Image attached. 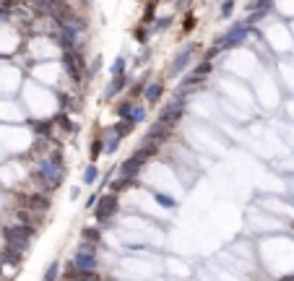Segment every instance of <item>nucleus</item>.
<instances>
[{
    "mask_svg": "<svg viewBox=\"0 0 294 281\" xmlns=\"http://www.w3.org/2000/svg\"><path fill=\"white\" fill-rule=\"evenodd\" d=\"M68 195H70V200H78V198H81V188H78V185H73Z\"/></svg>",
    "mask_w": 294,
    "mask_h": 281,
    "instance_id": "29",
    "label": "nucleus"
},
{
    "mask_svg": "<svg viewBox=\"0 0 294 281\" xmlns=\"http://www.w3.org/2000/svg\"><path fill=\"white\" fill-rule=\"evenodd\" d=\"M172 136H175V128L159 123V120H151L149 128H146V133H143V138H146V141H154V143H159V146H164V143L170 141Z\"/></svg>",
    "mask_w": 294,
    "mask_h": 281,
    "instance_id": "7",
    "label": "nucleus"
},
{
    "mask_svg": "<svg viewBox=\"0 0 294 281\" xmlns=\"http://www.w3.org/2000/svg\"><path fill=\"white\" fill-rule=\"evenodd\" d=\"M60 271H63V263H60V260H52V263L47 266V271L42 273V281H58V278H60Z\"/></svg>",
    "mask_w": 294,
    "mask_h": 281,
    "instance_id": "22",
    "label": "nucleus"
},
{
    "mask_svg": "<svg viewBox=\"0 0 294 281\" xmlns=\"http://www.w3.org/2000/svg\"><path fill=\"white\" fill-rule=\"evenodd\" d=\"M151 55H154V50H151L149 45H143V47H141V52L136 55V60H133V63H136V65H146V63L151 60Z\"/></svg>",
    "mask_w": 294,
    "mask_h": 281,
    "instance_id": "24",
    "label": "nucleus"
},
{
    "mask_svg": "<svg viewBox=\"0 0 294 281\" xmlns=\"http://www.w3.org/2000/svg\"><path fill=\"white\" fill-rule=\"evenodd\" d=\"M0 276H3V260H0Z\"/></svg>",
    "mask_w": 294,
    "mask_h": 281,
    "instance_id": "31",
    "label": "nucleus"
},
{
    "mask_svg": "<svg viewBox=\"0 0 294 281\" xmlns=\"http://www.w3.org/2000/svg\"><path fill=\"white\" fill-rule=\"evenodd\" d=\"M143 185H141V177H112V182L107 185V190L109 193H131V190H141Z\"/></svg>",
    "mask_w": 294,
    "mask_h": 281,
    "instance_id": "10",
    "label": "nucleus"
},
{
    "mask_svg": "<svg viewBox=\"0 0 294 281\" xmlns=\"http://www.w3.org/2000/svg\"><path fill=\"white\" fill-rule=\"evenodd\" d=\"M232 13H234V0H224L222 11H219V18H232Z\"/></svg>",
    "mask_w": 294,
    "mask_h": 281,
    "instance_id": "27",
    "label": "nucleus"
},
{
    "mask_svg": "<svg viewBox=\"0 0 294 281\" xmlns=\"http://www.w3.org/2000/svg\"><path fill=\"white\" fill-rule=\"evenodd\" d=\"M68 263L73 268H81V271H99V255L89 253V250H81V248H76V253Z\"/></svg>",
    "mask_w": 294,
    "mask_h": 281,
    "instance_id": "8",
    "label": "nucleus"
},
{
    "mask_svg": "<svg viewBox=\"0 0 294 281\" xmlns=\"http://www.w3.org/2000/svg\"><path fill=\"white\" fill-rule=\"evenodd\" d=\"M149 81H151V73H143V76L133 78V81H131V86H128V91H125V97H128V99H136V102H138Z\"/></svg>",
    "mask_w": 294,
    "mask_h": 281,
    "instance_id": "13",
    "label": "nucleus"
},
{
    "mask_svg": "<svg viewBox=\"0 0 294 281\" xmlns=\"http://www.w3.org/2000/svg\"><path fill=\"white\" fill-rule=\"evenodd\" d=\"M102 133H104V156H115L120 151V146H122V138H117L109 128L102 130Z\"/></svg>",
    "mask_w": 294,
    "mask_h": 281,
    "instance_id": "19",
    "label": "nucleus"
},
{
    "mask_svg": "<svg viewBox=\"0 0 294 281\" xmlns=\"http://www.w3.org/2000/svg\"><path fill=\"white\" fill-rule=\"evenodd\" d=\"M107 73H109V76H122V73H128V58H125V55H117V58L112 60V65L107 68Z\"/></svg>",
    "mask_w": 294,
    "mask_h": 281,
    "instance_id": "21",
    "label": "nucleus"
},
{
    "mask_svg": "<svg viewBox=\"0 0 294 281\" xmlns=\"http://www.w3.org/2000/svg\"><path fill=\"white\" fill-rule=\"evenodd\" d=\"M195 24H198V18H195L193 13H188V16H185V21H182V29H185V31H193V29H195Z\"/></svg>",
    "mask_w": 294,
    "mask_h": 281,
    "instance_id": "28",
    "label": "nucleus"
},
{
    "mask_svg": "<svg viewBox=\"0 0 294 281\" xmlns=\"http://www.w3.org/2000/svg\"><path fill=\"white\" fill-rule=\"evenodd\" d=\"M99 175H102L99 164H94V162H86V167L81 170V185H83V188H94V185L99 182Z\"/></svg>",
    "mask_w": 294,
    "mask_h": 281,
    "instance_id": "12",
    "label": "nucleus"
},
{
    "mask_svg": "<svg viewBox=\"0 0 294 281\" xmlns=\"http://www.w3.org/2000/svg\"><path fill=\"white\" fill-rule=\"evenodd\" d=\"M97 200H99V193H97V190H91V193H89L86 198H83V209H86V211H94Z\"/></svg>",
    "mask_w": 294,
    "mask_h": 281,
    "instance_id": "26",
    "label": "nucleus"
},
{
    "mask_svg": "<svg viewBox=\"0 0 294 281\" xmlns=\"http://www.w3.org/2000/svg\"><path fill=\"white\" fill-rule=\"evenodd\" d=\"M219 55H222V50H219L216 45H211V47H206V50L200 52V58H198V60H211V63H214Z\"/></svg>",
    "mask_w": 294,
    "mask_h": 281,
    "instance_id": "25",
    "label": "nucleus"
},
{
    "mask_svg": "<svg viewBox=\"0 0 294 281\" xmlns=\"http://www.w3.org/2000/svg\"><path fill=\"white\" fill-rule=\"evenodd\" d=\"M128 120H131L133 125H143V123H149V107L141 104V102H136V107H133V112H131Z\"/></svg>",
    "mask_w": 294,
    "mask_h": 281,
    "instance_id": "20",
    "label": "nucleus"
},
{
    "mask_svg": "<svg viewBox=\"0 0 294 281\" xmlns=\"http://www.w3.org/2000/svg\"><path fill=\"white\" fill-rule=\"evenodd\" d=\"M104 156V133H97L91 141H89V162H99Z\"/></svg>",
    "mask_w": 294,
    "mask_h": 281,
    "instance_id": "17",
    "label": "nucleus"
},
{
    "mask_svg": "<svg viewBox=\"0 0 294 281\" xmlns=\"http://www.w3.org/2000/svg\"><path fill=\"white\" fill-rule=\"evenodd\" d=\"M120 214V195L117 193H99V200H97V206H94V219H97V227L102 229H112V219Z\"/></svg>",
    "mask_w": 294,
    "mask_h": 281,
    "instance_id": "3",
    "label": "nucleus"
},
{
    "mask_svg": "<svg viewBox=\"0 0 294 281\" xmlns=\"http://www.w3.org/2000/svg\"><path fill=\"white\" fill-rule=\"evenodd\" d=\"M24 255L26 253H21V250H16L11 245H3V250H0V260H3V266H13V268H19L24 263Z\"/></svg>",
    "mask_w": 294,
    "mask_h": 281,
    "instance_id": "14",
    "label": "nucleus"
},
{
    "mask_svg": "<svg viewBox=\"0 0 294 281\" xmlns=\"http://www.w3.org/2000/svg\"><path fill=\"white\" fill-rule=\"evenodd\" d=\"M164 94H167V84L161 81V78H156V81H149V84H146L141 99L146 102V107H156V104H161Z\"/></svg>",
    "mask_w": 294,
    "mask_h": 281,
    "instance_id": "9",
    "label": "nucleus"
},
{
    "mask_svg": "<svg viewBox=\"0 0 294 281\" xmlns=\"http://www.w3.org/2000/svg\"><path fill=\"white\" fill-rule=\"evenodd\" d=\"M81 239L94 242V245H102L104 242V229L97 227V224H86V227H81Z\"/></svg>",
    "mask_w": 294,
    "mask_h": 281,
    "instance_id": "15",
    "label": "nucleus"
},
{
    "mask_svg": "<svg viewBox=\"0 0 294 281\" xmlns=\"http://www.w3.org/2000/svg\"><path fill=\"white\" fill-rule=\"evenodd\" d=\"M133 36H136V42H138V45H149V39H151V29L141 24V26H136V29H133Z\"/></svg>",
    "mask_w": 294,
    "mask_h": 281,
    "instance_id": "23",
    "label": "nucleus"
},
{
    "mask_svg": "<svg viewBox=\"0 0 294 281\" xmlns=\"http://www.w3.org/2000/svg\"><path fill=\"white\" fill-rule=\"evenodd\" d=\"M198 52H200L198 42H182L180 50L175 52V58L167 63V81H177V78H182L193 68V63L198 60Z\"/></svg>",
    "mask_w": 294,
    "mask_h": 281,
    "instance_id": "1",
    "label": "nucleus"
},
{
    "mask_svg": "<svg viewBox=\"0 0 294 281\" xmlns=\"http://www.w3.org/2000/svg\"><path fill=\"white\" fill-rule=\"evenodd\" d=\"M276 281H294V273H284V276H279Z\"/></svg>",
    "mask_w": 294,
    "mask_h": 281,
    "instance_id": "30",
    "label": "nucleus"
},
{
    "mask_svg": "<svg viewBox=\"0 0 294 281\" xmlns=\"http://www.w3.org/2000/svg\"><path fill=\"white\" fill-rule=\"evenodd\" d=\"M247 39H250V26H247L245 21H234L222 36L214 39V45H216L222 52H227V50H237V47L247 45Z\"/></svg>",
    "mask_w": 294,
    "mask_h": 281,
    "instance_id": "5",
    "label": "nucleus"
},
{
    "mask_svg": "<svg viewBox=\"0 0 294 281\" xmlns=\"http://www.w3.org/2000/svg\"><path fill=\"white\" fill-rule=\"evenodd\" d=\"M149 193H151V198L156 200L161 209H167V211H177V209H180V200H177L175 195L161 193V190H156V188H149Z\"/></svg>",
    "mask_w": 294,
    "mask_h": 281,
    "instance_id": "11",
    "label": "nucleus"
},
{
    "mask_svg": "<svg viewBox=\"0 0 294 281\" xmlns=\"http://www.w3.org/2000/svg\"><path fill=\"white\" fill-rule=\"evenodd\" d=\"M109 130L117 136V138H128V136H133V130H136V125L131 123V120H115V123L109 125Z\"/></svg>",
    "mask_w": 294,
    "mask_h": 281,
    "instance_id": "18",
    "label": "nucleus"
},
{
    "mask_svg": "<svg viewBox=\"0 0 294 281\" xmlns=\"http://www.w3.org/2000/svg\"><path fill=\"white\" fill-rule=\"evenodd\" d=\"M133 107H136V99H128V97H122V99H115V117L117 120H128L131 117V112H133Z\"/></svg>",
    "mask_w": 294,
    "mask_h": 281,
    "instance_id": "16",
    "label": "nucleus"
},
{
    "mask_svg": "<svg viewBox=\"0 0 294 281\" xmlns=\"http://www.w3.org/2000/svg\"><path fill=\"white\" fill-rule=\"evenodd\" d=\"M188 107H190V97L188 94H175L167 104H161L156 120H159V123H164V125H170V128H177L182 120H185Z\"/></svg>",
    "mask_w": 294,
    "mask_h": 281,
    "instance_id": "4",
    "label": "nucleus"
},
{
    "mask_svg": "<svg viewBox=\"0 0 294 281\" xmlns=\"http://www.w3.org/2000/svg\"><path fill=\"white\" fill-rule=\"evenodd\" d=\"M0 234H3L6 245H11V248H16L21 253H29V248H31V242L36 239L39 229L36 227H29V224L13 221V224H3V227H0Z\"/></svg>",
    "mask_w": 294,
    "mask_h": 281,
    "instance_id": "2",
    "label": "nucleus"
},
{
    "mask_svg": "<svg viewBox=\"0 0 294 281\" xmlns=\"http://www.w3.org/2000/svg\"><path fill=\"white\" fill-rule=\"evenodd\" d=\"M149 3H154V6H156V3H159V0H149Z\"/></svg>",
    "mask_w": 294,
    "mask_h": 281,
    "instance_id": "32",
    "label": "nucleus"
},
{
    "mask_svg": "<svg viewBox=\"0 0 294 281\" xmlns=\"http://www.w3.org/2000/svg\"><path fill=\"white\" fill-rule=\"evenodd\" d=\"M131 81H133V78H131L128 73H122V76H109L107 84H104V89H102V102H115L117 97H122L125 91H128Z\"/></svg>",
    "mask_w": 294,
    "mask_h": 281,
    "instance_id": "6",
    "label": "nucleus"
}]
</instances>
